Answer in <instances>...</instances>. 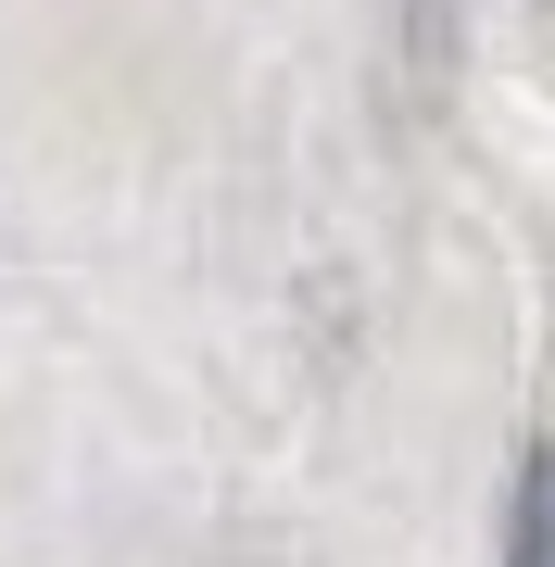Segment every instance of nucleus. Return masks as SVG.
I'll return each mask as SVG.
<instances>
[{
	"label": "nucleus",
	"instance_id": "obj_1",
	"mask_svg": "<svg viewBox=\"0 0 555 567\" xmlns=\"http://www.w3.org/2000/svg\"><path fill=\"white\" fill-rule=\"evenodd\" d=\"M505 567H555V454H531V480H517V555Z\"/></svg>",
	"mask_w": 555,
	"mask_h": 567
}]
</instances>
